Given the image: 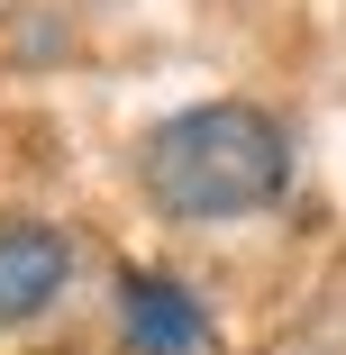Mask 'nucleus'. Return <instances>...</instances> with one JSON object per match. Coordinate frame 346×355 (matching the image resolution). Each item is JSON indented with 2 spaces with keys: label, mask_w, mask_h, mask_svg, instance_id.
Returning a JSON list of instances; mask_svg holds the SVG:
<instances>
[{
  "label": "nucleus",
  "mask_w": 346,
  "mask_h": 355,
  "mask_svg": "<svg viewBox=\"0 0 346 355\" xmlns=\"http://www.w3.org/2000/svg\"><path fill=\"white\" fill-rule=\"evenodd\" d=\"M73 282V237L55 219H0V328H28Z\"/></svg>",
  "instance_id": "7ed1b4c3"
},
{
  "label": "nucleus",
  "mask_w": 346,
  "mask_h": 355,
  "mask_svg": "<svg viewBox=\"0 0 346 355\" xmlns=\"http://www.w3.org/2000/svg\"><path fill=\"white\" fill-rule=\"evenodd\" d=\"M137 182L164 219H246V209L283 200L292 182V137L273 110L255 101H200V110H173L164 128H146L137 146Z\"/></svg>",
  "instance_id": "f257e3e1"
},
{
  "label": "nucleus",
  "mask_w": 346,
  "mask_h": 355,
  "mask_svg": "<svg viewBox=\"0 0 346 355\" xmlns=\"http://www.w3.org/2000/svg\"><path fill=\"white\" fill-rule=\"evenodd\" d=\"M119 346L128 355H219V328L191 301V282L137 264V273H119Z\"/></svg>",
  "instance_id": "f03ea898"
}]
</instances>
